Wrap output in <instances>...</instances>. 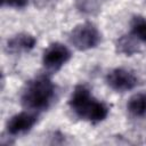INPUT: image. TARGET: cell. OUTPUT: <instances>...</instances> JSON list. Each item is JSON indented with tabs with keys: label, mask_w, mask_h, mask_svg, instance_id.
I'll return each mask as SVG.
<instances>
[{
	"label": "cell",
	"mask_w": 146,
	"mask_h": 146,
	"mask_svg": "<svg viewBox=\"0 0 146 146\" xmlns=\"http://www.w3.org/2000/svg\"><path fill=\"white\" fill-rule=\"evenodd\" d=\"M35 38L29 33H19L10 38L6 43V50L9 54H21L30 51L35 46Z\"/></svg>",
	"instance_id": "cell-7"
},
{
	"label": "cell",
	"mask_w": 146,
	"mask_h": 146,
	"mask_svg": "<svg viewBox=\"0 0 146 146\" xmlns=\"http://www.w3.org/2000/svg\"><path fill=\"white\" fill-rule=\"evenodd\" d=\"M106 82L113 90L123 92L133 89L138 83V79L133 72L127 68L117 67L107 73Z\"/></svg>",
	"instance_id": "cell-5"
},
{
	"label": "cell",
	"mask_w": 146,
	"mask_h": 146,
	"mask_svg": "<svg viewBox=\"0 0 146 146\" xmlns=\"http://www.w3.org/2000/svg\"><path fill=\"white\" fill-rule=\"evenodd\" d=\"M71 56L72 54L66 46L59 42H55V43H51L44 50L42 56V63L48 71L56 72L65 63L70 60Z\"/></svg>",
	"instance_id": "cell-4"
},
{
	"label": "cell",
	"mask_w": 146,
	"mask_h": 146,
	"mask_svg": "<svg viewBox=\"0 0 146 146\" xmlns=\"http://www.w3.org/2000/svg\"><path fill=\"white\" fill-rule=\"evenodd\" d=\"M131 34L135 35L138 40L146 42V19L136 16L131 22Z\"/></svg>",
	"instance_id": "cell-11"
},
{
	"label": "cell",
	"mask_w": 146,
	"mask_h": 146,
	"mask_svg": "<svg viewBox=\"0 0 146 146\" xmlns=\"http://www.w3.org/2000/svg\"><path fill=\"white\" fill-rule=\"evenodd\" d=\"M54 0H34V5L39 8H43V7H47L48 5H50Z\"/></svg>",
	"instance_id": "cell-13"
},
{
	"label": "cell",
	"mask_w": 146,
	"mask_h": 146,
	"mask_svg": "<svg viewBox=\"0 0 146 146\" xmlns=\"http://www.w3.org/2000/svg\"><path fill=\"white\" fill-rule=\"evenodd\" d=\"M104 0H75L76 9L84 15H96L100 11Z\"/></svg>",
	"instance_id": "cell-10"
},
{
	"label": "cell",
	"mask_w": 146,
	"mask_h": 146,
	"mask_svg": "<svg viewBox=\"0 0 146 146\" xmlns=\"http://www.w3.org/2000/svg\"><path fill=\"white\" fill-rule=\"evenodd\" d=\"M55 97V86L50 78L41 74L30 80L21 95L22 105L33 112L43 111L49 107Z\"/></svg>",
	"instance_id": "cell-2"
},
{
	"label": "cell",
	"mask_w": 146,
	"mask_h": 146,
	"mask_svg": "<svg viewBox=\"0 0 146 146\" xmlns=\"http://www.w3.org/2000/svg\"><path fill=\"white\" fill-rule=\"evenodd\" d=\"M102 35L98 29L90 22L76 25L70 33L68 40L78 50H88L95 48L100 42Z\"/></svg>",
	"instance_id": "cell-3"
},
{
	"label": "cell",
	"mask_w": 146,
	"mask_h": 146,
	"mask_svg": "<svg viewBox=\"0 0 146 146\" xmlns=\"http://www.w3.org/2000/svg\"><path fill=\"white\" fill-rule=\"evenodd\" d=\"M68 104L78 117L92 123L105 120L108 114V107L103 102L96 99L84 84H78L74 88Z\"/></svg>",
	"instance_id": "cell-1"
},
{
	"label": "cell",
	"mask_w": 146,
	"mask_h": 146,
	"mask_svg": "<svg viewBox=\"0 0 146 146\" xmlns=\"http://www.w3.org/2000/svg\"><path fill=\"white\" fill-rule=\"evenodd\" d=\"M1 5L14 8H23L27 5V0H1Z\"/></svg>",
	"instance_id": "cell-12"
},
{
	"label": "cell",
	"mask_w": 146,
	"mask_h": 146,
	"mask_svg": "<svg viewBox=\"0 0 146 146\" xmlns=\"http://www.w3.org/2000/svg\"><path fill=\"white\" fill-rule=\"evenodd\" d=\"M38 121L34 112H21L13 115L7 122V132L10 136H18L29 132Z\"/></svg>",
	"instance_id": "cell-6"
},
{
	"label": "cell",
	"mask_w": 146,
	"mask_h": 146,
	"mask_svg": "<svg viewBox=\"0 0 146 146\" xmlns=\"http://www.w3.org/2000/svg\"><path fill=\"white\" fill-rule=\"evenodd\" d=\"M137 38L132 34L122 35L116 41V51L120 54H124L127 56H131L139 51V43L137 42Z\"/></svg>",
	"instance_id": "cell-8"
},
{
	"label": "cell",
	"mask_w": 146,
	"mask_h": 146,
	"mask_svg": "<svg viewBox=\"0 0 146 146\" xmlns=\"http://www.w3.org/2000/svg\"><path fill=\"white\" fill-rule=\"evenodd\" d=\"M127 108L133 116H144L146 114V92H138L130 97Z\"/></svg>",
	"instance_id": "cell-9"
}]
</instances>
